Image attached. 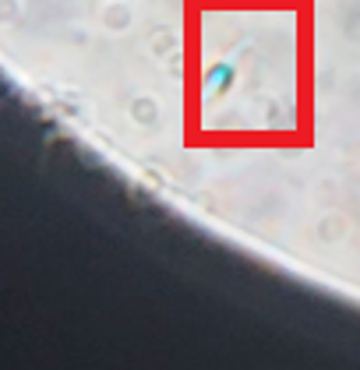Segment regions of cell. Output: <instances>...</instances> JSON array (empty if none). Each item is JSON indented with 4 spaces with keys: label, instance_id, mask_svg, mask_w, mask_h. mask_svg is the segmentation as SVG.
<instances>
[{
    "label": "cell",
    "instance_id": "cell-1",
    "mask_svg": "<svg viewBox=\"0 0 360 370\" xmlns=\"http://www.w3.org/2000/svg\"><path fill=\"white\" fill-rule=\"evenodd\" d=\"M230 85H233V71L230 68H212L205 74V88L208 92H226Z\"/></svg>",
    "mask_w": 360,
    "mask_h": 370
}]
</instances>
